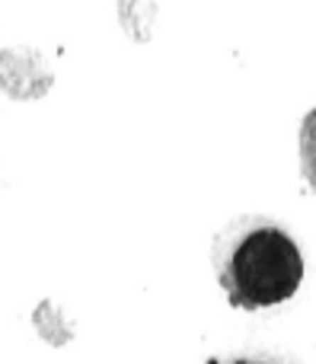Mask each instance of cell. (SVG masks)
<instances>
[{"instance_id": "7a4b0ae2", "label": "cell", "mask_w": 316, "mask_h": 364, "mask_svg": "<svg viewBox=\"0 0 316 364\" xmlns=\"http://www.w3.org/2000/svg\"><path fill=\"white\" fill-rule=\"evenodd\" d=\"M0 87L13 100H38L51 87V68L32 48H6L0 55Z\"/></svg>"}, {"instance_id": "277c9868", "label": "cell", "mask_w": 316, "mask_h": 364, "mask_svg": "<svg viewBox=\"0 0 316 364\" xmlns=\"http://www.w3.org/2000/svg\"><path fill=\"white\" fill-rule=\"evenodd\" d=\"M211 364H217V361H211ZM234 364H262V361H234Z\"/></svg>"}, {"instance_id": "6da1fadb", "label": "cell", "mask_w": 316, "mask_h": 364, "mask_svg": "<svg viewBox=\"0 0 316 364\" xmlns=\"http://www.w3.org/2000/svg\"><path fill=\"white\" fill-rule=\"evenodd\" d=\"M217 278L240 310L285 304L304 282V256L291 233L268 220H243L217 246Z\"/></svg>"}, {"instance_id": "3957f363", "label": "cell", "mask_w": 316, "mask_h": 364, "mask_svg": "<svg viewBox=\"0 0 316 364\" xmlns=\"http://www.w3.org/2000/svg\"><path fill=\"white\" fill-rule=\"evenodd\" d=\"M300 166H304L307 182L316 188V109L304 115V125H300Z\"/></svg>"}]
</instances>
